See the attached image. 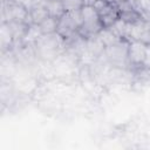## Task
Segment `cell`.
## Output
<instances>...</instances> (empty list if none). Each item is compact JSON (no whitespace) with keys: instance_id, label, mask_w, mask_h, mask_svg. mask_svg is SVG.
<instances>
[{"instance_id":"cell-1","label":"cell","mask_w":150,"mask_h":150,"mask_svg":"<svg viewBox=\"0 0 150 150\" xmlns=\"http://www.w3.org/2000/svg\"><path fill=\"white\" fill-rule=\"evenodd\" d=\"M81 14H82V25L79 27L77 33L84 40H88L97 35L103 29V26L98 19V14L93 6H83L81 8Z\"/></svg>"},{"instance_id":"cell-2","label":"cell","mask_w":150,"mask_h":150,"mask_svg":"<svg viewBox=\"0 0 150 150\" xmlns=\"http://www.w3.org/2000/svg\"><path fill=\"white\" fill-rule=\"evenodd\" d=\"M20 21L27 25H32V18L29 11L15 0H8L1 2V22Z\"/></svg>"},{"instance_id":"cell-3","label":"cell","mask_w":150,"mask_h":150,"mask_svg":"<svg viewBox=\"0 0 150 150\" xmlns=\"http://www.w3.org/2000/svg\"><path fill=\"white\" fill-rule=\"evenodd\" d=\"M82 25V14L81 9L66 12L61 18L57 20V29L56 33L63 39L67 40L71 35H74L79 27Z\"/></svg>"},{"instance_id":"cell-4","label":"cell","mask_w":150,"mask_h":150,"mask_svg":"<svg viewBox=\"0 0 150 150\" xmlns=\"http://www.w3.org/2000/svg\"><path fill=\"white\" fill-rule=\"evenodd\" d=\"M146 50L148 45L141 41H130L128 45V57H127V69L132 73L139 67L144 66L146 62Z\"/></svg>"},{"instance_id":"cell-5","label":"cell","mask_w":150,"mask_h":150,"mask_svg":"<svg viewBox=\"0 0 150 150\" xmlns=\"http://www.w3.org/2000/svg\"><path fill=\"white\" fill-rule=\"evenodd\" d=\"M128 41H120L112 46L105 47L104 56L109 63L114 67L127 69V57H128Z\"/></svg>"},{"instance_id":"cell-6","label":"cell","mask_w":150,"mask_h":150,"mask_svg":"<svg viewBox=\"0 0 150 150\" xmlns=\"http://www.w3.org/2000/svg\"><path fill=\"white\" fill-rule=\"evenodd\" d=\"M97 14L103 28L111 27L120 19V9L115 2H105V5L97 11Z\"/></svg>"},{"instance_id":"cell-7","label":"cell","mask_w":150,"mask_h":150,"mask_svg":"<svg viewBox=\"0 0 150 150\" xmlns=\"http://www.w3.org/2000/svg\"><path fill=\"white\" fill-rule=\"evenodd\" d=\"M117 6H118V9H120V19L123 20L128 25H134V23L144 19L142 16V14L139 12H137L135 8H132L127 0H124L123 2H121Z\"/></svg>"},{"instance_id":"cell-8","label":"cell","mask_w":150,"mask_h":150,"mask_svg":"<svg viewBox=\"0 0 150 150\" xmlns=\"http://www.w3.org/2000/svg\"><path fill=\"white\" fill-rule=\"evenodd\" d=\"M14 36L13 33L9 28V25L7 22H1V27H0V43H1V52L7 53L11 52L13 46H14Z\"/></svg>"},{"instance_id":"cell-9","label":"cell","mask_w":150,"mask_h":150,"mask_svg":"<svg viewBox=\"0 0 150 150\" xmlns=\"http://www.w3.org/2000/svg\"><path fill=\"white\" fill-rule=\"evenodd\" d=\"M42 32L40 29V26L36 23H32L28 26V29L21 41L22 45H35L36 41L42 36Z\"/></svg>"},{"instance_id":"cell-10","label":"cell","mask_w":150,"mask_h":150,"mask_svg":"<svg viewBox=\"0 0 150 150\" xmlns=\"http://www.w3.org/2000/svg\"><path fill=\"white\" fill-rule=\"evenodd\" d=\"M129 26L128 23H125L123 20L118 19L111 27H109L111 29V32L122 41H128L130 42V39H129Z\"/></svg>"},{"instance_id":"cell-11","label":"cell","mask_w":150,"mask_h":150,"mask_svg":"<svg viewBox=\"0 0 150 150\" xmlns=\"http://www.w3.org/2000/svg\"><path fill=\"white\" fill-rule=\"evenodd\" d=\"M7 23L9 25V28L13 33V36H14V40H15L14 43H21L29 25H27L25 22H20V21H11V22H7Z\"/></svg>"},{"instance_id":"cell-12","label":"cell","mask_w":150,"mask_h":150,"mask_svg":"<svg viewBox=\"0 0 150 150\" xmlns=\"http://www.w3.org/2000/svg\"><path fill=\"white\" fill-rule=\"evenodd\" d=\"M46 8L48 11L49 16H53V18H56V19L61 18L66 13L63 4H62V0H49V2L46 6Z\"/></svg>"},{"instance_id":"cell-13","label":"cell","mask_w":150,"mask_h":150,"mask_svg":"<svg viewBox=\"0 0 150 150\" xmlns=\"http://www.w3.org/2000/svg\"><path fill=\"white\" fill-rule=\"evenodd\" d=\"M29 14H30L33 23H36V25H40L45 19L49 16L47 8L43 6H33L29 9Z\"/></svg>"},{"instance_id":"cell-14","label":"cell","mask_w":150,"mask_h":150,"mask_svg":"<svg viewBox=\"0 0 150 150\" xmlns=\"http://www.w3.org/2000/svg\"><path fill=\"white\" fill-rule=\"evenodd\" d=\"M98 38L101 39V41L103 42V45L105 47H109V46H112L122 40H120L112 32L110 28H103L100 33H98Z\"/></svg>"},{"instance_id":"cell-15","label":"cell","mask_w":150,"mask_h":150,"mask_svg":"<svg viewBox=\"0 0 150 150\" xmlns=\"http://www.w3.org/2000/svg\"><path fill=\"white\" fill-rule=\"evenodd\" d=\"M57 20L59 19L53 18V16H48L47 19H45L39 25L42 34H53V33H56V29H57Z\"/></svg>"},{"instance_id":"cell-16","label":"cell","mask_w":150,"mask_h":150,"mask_svg":"<svg viewBox=\"0 0 150 150\" xmlns=\"http://www.w3.org/2000/svg\"><path fill=\"white\" fill-rule=\"evenodd\" d=\"M63 7L66 12H73L81 9L83 7V1L82 0H62Z\"/></svg>"},{"instance_id":"cell-17","label":"cell","mask_w":150,"mask_h":150,"mask_svg":"<svg viewBox=\"0 0 150 150\" xmlns=\"http://www.w3.org/2000/svg\"><path fill=\"white\" fill-rule=\"evenodd\" d=\"M15 1H18L19 4H21L22 6H25L28 11L33 7V0H15Z\"/></svg>"},{"instance_id":"cell-18","label":"cell","mask_w":150,"mask_h":150,"mask_svg":"<svg viewBox=\"0 0 150 150\" xmlns=\"http://www.w3.org/2000/svg\"><path fill=\"white\" fill-rule=\"evenodd\" d=\"M49 0H33V6H43L46 7L48 5Z\"/></svg>"},{"instance_id":"cell-19","label":"cell","mask_w":150,"mask_h":150,"mask_svg":"<svg viewBox=\"0 0 150 150\" xmlns=\"http://www.w3.org/2000/svg\"><path fill=\"white\" fill-rule=\"evenodd\" d=\"M104 1H107V2H114V0H104Z\"/></svg>"},{"instance_id":"cell-20","label":"cell","mask_w":150,"mask_h":150,"mask_svg":"<svg viewBox=\"0 0 150 150\" xmlns=\"http://www.w3.org/2000/svg\"><path fill=\"white\" fill-rule=\"evenodd\" d=\"M6 1H8V0H1V2H6Z\"/></svg>"}]
</instances>
